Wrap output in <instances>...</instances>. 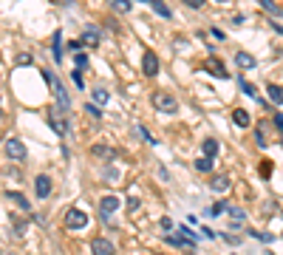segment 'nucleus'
<instances>
[{
    "label": "nucleus",
    "instance_id": "1",
    "mask_svg": "<svg viewBox=\"0 0 283 255\" xmlns=\"http://www.w3.org/2000/svg\"><path fill=\"white\" fill-rule=\"evenodd\" d=\"M153 108H156V111H162V114H176V111H179V102H176L173 94L156 91V94H153Z\"/></svg>",
    "mask_w": 283,
    "mask_h": 255
},
{
    "label": "nucleus",
    "instance_id": "2",
    "mask_svg": "<svg viewBox=\"0 0 283 255\" xmlns=\"http://www.w3.org/2000/svg\"><path fill=\"white\" fill-rule=\"evenodd\" d=\"M66 227L68 230H83V227H88V213L80 210V207H71L66 213Z\"/></svg>",
    "mask_w": 283,
    "mask_h": 255
},
{
    "label": "nucleus",
    "instance_id": "3",
    "mask_svg": "<svg viewBox=\"0 0 283 255\" xmlns=\"http://www.w3.org/2000/svg\"><path fill=\"white\" fill-rule=\"evenodd\" d=\"M3 151H6V156H9L12 162H23V159L29 156V151H26V145H23L20 139H6Z\"/></svg>",
    "mask_w": 283,
    "mask_h": 255
},
{
    "label": "nucleus",
    "instance_id": "4",
    "mask_svg": "<svg viewBox=\"0 0 283 255\" xmlns=\"http://www.w3.org/2000/svg\"><path fill=\"white\" fill-rule=\"evenodd\" d=\"M142 71H145V77H156V74H159V57H156V51H145V57H142Z\"/></svg>",
    "mask_w": 283,
    "mask_h": 255
},
{
    "label": "nucleus",
    "instance_id": "5",
    "mask_svg": "<svg viewBox=\"0 0 283 255\" xmlns=\"http://www.w3.org/2000/svg\"><path fill=\"white\" fill-rule=\"evenodd\" d=\"M100 43H102V34L97 32L94 26H91V29H85L83 37H80V46H85V49H97Z\"/></svg>",
    "mask_w": 283,
    "mask_h": 255
},
{
    "label": "nucleus",
    "instance_id": "6",
    "mask_svg": "<svg viewBox=\"0 0 283 255\" xmlns=\"http://www.w3.org/2000/svg\"><path fill=\"white\" fill-rule=\"evenodd\" d=\"M91 253L94 255H117V250H114V244L108 238H94L91 241Z\"/></svg>",
    "mask_w": 283,
    "mask_h": 255
},
{
    "label": "nucleus",
    "instance_id": "7",
    "mask_svg": "<svg viewBox=\"0 0 283 255\" xmlns=\"http://www.w3.org/2000/svg\"><path fill=\"white\" fill-rule=\"evenodd\" d=\"M34 190H37V199H49L51 196V179L46 176V173L34 179Z\"/></svg>",
    "mask_w": 283,
    "mask_h": 255
},
{
    "label": "nucleus",
    "instance_id": "8",
    "mask_svg": "<svg viewBox=\"0 0 283 255\" xmlns=\"http://www.w3.org/2000/svg\"><path fill=\"white\" fill-rule=\"evenodd\" d=\"M207 71H210V74H216L218 80H230V74H227V68H224V63H221V60H218V57H210V60H207Z\"/></svg>",
    "mask_w": 283,
    "mask_h": 255
},
{
    "label": "nucleus",
    "instance_id": "9",
    "mask_svg": "<svg viewBox=\"0 0 283 255\" xmlns=\"http://www.w3.org/2000/svg\"><path fill=\"white\" fill-rule=\"evenodd\" d=\"M210 190H213V193H227V190H230V176H227V173H216V176L210 179Z\"/></svg>",
    "mask_w": 283,
    "mask_h": 255
},
{
    "label": "nucleus",
    "instance_id": "10",
    "mask_svg": "<svg viewBox=\"0 0 283 255\" xmlns=\"http://www.w3.org/2000/svg\"><path fill=\"white\" fill-rule=\"evenodd\" d=\"M119 204L122 202H119L117 196H105V199L100 202V216H111V213H117Z\"/></svg>",
    "mask_w": 283,
    "mask_h": 255
},
{
    "label": "nucleus",
    "instance_id": "11",
    "mask_svg": "<svg viewBox=\"0 0 283 255\" xmlns=\"http://www.w3.org/2000/svg\"><path fill=\"white\" fill-rule=\"evenodd\" d=\"M235 66L238 68H255L258 60H255L252 54H247V51H238V54H235Z\"/></svg>",
    "mask_w": 283,
    "mask_h": 255
},
{
    "label": "nucleus",
    "instance_id": "12",
    "mask_svg": "<svg viewBox=\"0 0 283 255\" xmlns=\"http://www.w3.org/2000/svg\"><path fill=\"white\" fill-rule=\"evenodd\" d=\"M233 122L238 125V128H250V125H252V117L244 111V108H235V111H233Z\"/></svg>",
    "mask_w": 283,
    "mask_h": 255
},
{
    "label": "nucleus",
    "instance_id": "13",
    "mask_svg": "<svg viewBox=\"0 0 283 255\" xmlns=\"http://www.w3.org/2000/svg\"><path fill=\"white\" fill-rule=\"evenodd\" d=\"M51 88H57V102H60V111H71V100H68L66 88H63L60 83H54Z\"/></svg>",
    "mask_w": 283,
    "mask_h": 255
},
{
    "label": "nucleus",
    "instance_id": "14",
    "mask_svg": "<svg viewBox=\"0 0 283 255\" xmlns=\"http://www.w3.org/2000/svg\"><path fill=\"white\" fill-rule=\"evenodd\" d=\"M266 94H269V102H275V105H283V88L275 83L266 85Z\"/></svg>",
    "mask_w": 283,
    "mask_h": 255
},
{
    "label": "nucleus",
    "instance_id": "15",
    "mask_svg": "<svg viewBox=\"0 0 283 255\" xmlns=\"http://www.w3.org/2000/svg\"><path fill=\"white\" fill-rule=\"evenodd\" d=\"M51 51H54V60L60 63V60H63V32H54V40H51Z\"/></svg>",
    "mask_w": 283,
    "mask_h": 255
},
{
    "label": "nucleus",
    "instance_id": "16",
    "mask_svg": "<svg viewBox=\"0 0 283 255\" xmlns=\"http://www.w3.org/2000/svg\"><path fill=\"white\" fill-rule=\"evenodd\" d=\"M91 153H94L97 159H114V156H117V151H114V148H108V145H94Z\"/></svg>",
    "mask_w": 283,
    "mask_h": 255
},
{
    "label": "nucleus",
    "instance_id": "17",
    "mask_svg": "<svg viewBox=\"0 0 283 255\" xmlns=\"http://www.w3.org/2000/svg\"><path fill=\"white\" fill-rule=\"evenodd\" d=\"M9 202H15L17 207L23 210V213H29V210H32V204H29V199H26V196H20V193H15V190H9Z\"/></svg>",
    "mask_w": 283,
    "mask_h": 255
},
{
    "label": "nucleus",
    "instance_id": "18",
    "mask_svg": "<svg viewBox=\"0 0 283 255\" xmlns=\"http://www.w3.org/2000/svg\"><path fill=\"white\" fill-rule=\"evenodd\" d=\"M150 6H153V12H156V15H159V17H165V20H170V17H173V12L167 9V3H165V0H150Z\"/></svg>",
    "mask_w": 283,
    "mask_h": 255
},
{
    "label": "nucleus",
    "instance_id": "19",
    "mask_svg": "<svg viewBox=\"0 0 283 255\" xmlns=\"http://www.w3.org/2000/svg\"><path fill=\"white\" fill-rule=\"evenodd\" d=\"M108 3H111V9L119 12V15H128V12L133 9V3H131V0H108Z\"/></svg>",
    "mask_w": 283,
    "mask_h": 255
},
{
    "label": "nucleus",
    "instance_id": "20",
    "mask_svg": "<svg viewBox=\"0 0 283 255\" xmlns=\"http://www.w3.org/2000/svg\"><path fill=\"white\" fill-rule=\"evenodd\" d=\"M201 151H204V156H210V159H213V156L218 153V142H216V139H204V142H201Z\"/></svg>",
    "mask_w": 283,
    "mask_h": 255
},
{
    "label": "nucleus",
    "instance_id": "21",
    "mask_svg": "<svg viewBox=\"0 0 283 255\" xmlns=\"http://www.w3.org/2000/svg\"><path fill=\"white\" fill-rule=\"evenodd\" d=\"M49 125L54 128V131H57V136H66L68 128H66V122H63V119H57L54 114H51V117H49Z\"/></svg>",
    "mask_w": 283,
    "mask_h": 255
},
{
    "label": "nucleus",
    "instance_id": "22",
    "mask_svg": "<svg viewBox=\"0 0 283 255\" xmlns=\"http://www.w3.org/2000/svg\"><path fill=\"white\" fill-rule=\"evenodd\" d=\"M196 170H199V173H210V170H213V159H210V156L196 159Z\"/></svg>",
    "mask_w": 283,
    "mask_h": 255
},
{
    "label": "nucleus",
    "instance_id": "23",
    "mask_svg": "<svg viewBox=\"0 0 283 255\" xmlns=\"http://www.w3.org/2000/svg\"><path fill=\"white\" fill-rule=\"evenodd\" d=\"M238 88H241V91H244L247 97H258V91H255V85H252V83H247L244 77H238Z\"/></svg>",
    "mask_w": 283,
    "mask_h": 255
},
{
    "label": "nucleus",
    "instance_id": "24",
    "mask_svg": "<svg viewBox=\"0 0 283 255\" xmlns=\"http://www.w3.org/2000/svg\"><path fill=\"white\" fill-rule=\"evenodd\" d=\"M261 9H264V12H269L272 17H278L283 12V9H278V6H275V0H261Z\"/></svg>",
    "mask_w": 283,
    "mask_h": 255
},
{
    "label": "nucleus",
    "instance_id": "25",
    "mask_svg": "<svg viewBox=\"0 0 283 255\" xmlns=\"http://www.w3.org/2000/svg\"><path fill=\"white\" fill-rule=\"evenodd\" d=\"M71 83L77 85L80 91H83V88H85V80H83V68H74V71H71Z\"/></svg>",
    "mask_w": 283,
    "mask_h": 255
},
{
    "label": "nucleus",
    "instance_id": "26",
    "mask_svg": "<svg viewBox=\"0 0 283 255\" xmlns=\"http://www.w3.org/2000/svg\"><path fill=\"white\" fill-rule=\"evenodd\" d=\"M108 102V91L105 88H94V105H105Z\"/></svg>",
    "mask_w": 283,
    "mask_h": 255
},
{
    "label": "nucleus",
    "instance_id": "27",
    "mask_svg": "<svg viewBox=\"0 0 283 255\" xmlns=\"http://www.w3.org/2000/svg\"><path fill=\"white\" fill-rule=\"evenodd\" d=\"M224 210H227V204H224V202H216L210 210H207V216H213V219H216V216H221Z\"/></svg>",
    "mask_w": 283,
    "mask_h": 255
},
{
    "label": "nucleus",
    "instance_id": "28",
    "mask_svg": "<svg viewBox=\"0 0 283 255\" xmlns=\"http://www.w3.org/2000/svg\"><path fill=\"white\" fill-rule=\"evenodd\" d=\"M227 210H230V216H233V221H238V224H244V219H247V216H244V210H241V207H227Z\"/></svg>",
    "mask_w": 283,
    "mask_h": 255
},
{
    "label": "nucleus",
    "instance_id": "29",
    "mask_svg": "<svg viewBox=\"0 0 283 255\" xmlns=\"http://www.w3.org/2000/svg\"><path fill=\"white\" fill-rule=\"evenodd\" d=\"M165 241L170 244V247H184V244H187V241L182 238V233H179V236H165Z\"/></svg>",
    "mask_w": 283,
    "mask_h": 255
},
{
    "label": "nucleus",
    "instance_id": "30",
    "mask_svg": "<svg viewBox=\"0 0 283 255\" xmlns=\"http://www.w3.org/2000/svg\"><path fill=\"white\" fill-rule=\"evenodd\" d=\"M179 233H182V238L187 241V244H196V236H193V230H190V227H182Z\"/></svg>",
    "mask_w": 283,
    "mask_h": 255
},
{
    "label": "nucleus",
    "instance_id": "31",
    "mask_svg": "<svg viewBox=\"0 0 283 255\" xmlns=\"http://www.w3.org/2000/svg\"><path fill=\"white\" fill-rule=\"evenodd\" d=\"M258 173H261L264 179H269V176H272V162H261V168H258Z\"/></svg>",
    "mask_w": 283,
    "mask_h": 255
},
{
    "label": "nucleus",
    "instance_id": "32",
    "mask_svg": "<svg viewBox=\"0 0 283 255\" xmlns=\"http://www.w3.org/2000/svg\"><path fill=\"white\" fill-rule=\"evenodd\" d=\"M74 66L85 68V66H88V54H74Z\"/></svg>",
    "mask_w": 283,
    "mask_h": 255
},
{
    "label": "nucleus",
    "instance_id": "33",
    "mask_svg": "<svg viewBox=\"0 0 283 255\" xmlns=\"http://www.w3.org/2000/svg\"><path fill=\"white\" fill-rule=\"evenodd\" d=\"M252 236L258 238V241H264V244H272V241H275V236H272V233H252Z\"/></svg>",
    "mask_w": 283,
    "mask_h": 255
},
{
    "label": "nucleus",
    "instance_id": "34",
    "mask_svg": "<svg viewBox=\"0 0 283 255\" xmlns=\"http://www.w3.org/2000/svg\"><path fill=\"white\" fill-rule=\"evenodd\" d=\"M184 6H190V9H204V0H182Z\"/></svg>",
    "mask_w": 283,
    "mask_h": 255
},
{
    "label": "nucleus",
    "instance_id": "35",
    "mask_svg": "<svg viewBox=\"0 0 283 255\" xmlns=\"http://www.w3.org/2000/svg\"><path fill=\"white\" fill-rule=\"evenodd\" d=\"M136 131H139V134H142V139H145V142H148V145H156V139H153V136H150L148 131H145V128H136Z\"/></svg>",
    "mask_w": 283,
    "mask_h": 255
},
{
    "label": "nucleus",
    "instance_id": "36",
    "mask_svg": "<svg viewBox=\"0 0 283 255\" xmlns=\"http://www.w3.org/2000/svg\"><path fill=\"white\" fill-rule=\"evenodd\" d=\"M85 111H88V114H91V117L94 119H100L102 114H100V108H97V105H85Z\"/></svg>",
    "mask_w": 283,
    "mask_h": 255
},
{
    "label": "nucleus",
    "instance_id": "37",
    "mask_svg": "<svg viewBox=\"0 0 283 255\" xmlns=\"http://www.w3.org/2000/svg\"><path fill=\"white\" fill-rule=\"evenodd\" d=\"M255 142H258L261 148H266V136H264V131H255Z\"/></svg>",
    "mask_w": 283,
    "mask_h": 255
},
{
    "label": "nucleus",
    "instance_id": "38",
    "mask_svg": "<svg viewBox=\"0 0 283 255\" xmlns=\"http://www.w3.org/2000/svg\"><path fill=\"white\" fill-rule=\"evenodd\" d=\"M29 63H32V57H29V54H20V57H17V66H29Z\"/></svg>",
    "mask_w": 283,
    "mask_h": 255
},
{
    "label": "nucleus",
    "instance_id": "39",
    "mask_svg": "<svg viewBox=\"0 0 283 255\" xmlns=\"http://www.w3.org/2000/svg\"><path fill=\"white\" fill-rule=\"evenodd\" d=\"M224 241H227V244H233V247H235V244H238L241 238H238V236H230V233H224Z\"/></svg>",
    "mask_w": 283,
    "mask_h": 255
},
{
    "label": "nucleus",
    "instance_id": "40",
    "mask_svg": "<svg viewBox=\"0 0 283 255\" xmlns=\"http://www.w3.org/2000/svg\"><path fill=\"white\" fill-rule=\"evenodd\" d=\"M210 34H213V37H216V40H227V34L221 32V29H213V32H210Z\"/></svg>",
    "mask_w": 283,
    "mask_h": 255
},
{
    "label": "nucleus",
    "instance_id": "41",
    "mask_svg": "<svg viewBox=\"0 0 283 255\" xmlns=\"http://www.w3.org/2000/svg\"><path fill=\"white\" fill-rule=\"evenodd\" d=\"M272 122H275V128H278V131H283V114H278Z\"/></svg>",
    "mask_w": 283,
    "mask_h": 255
},
{
    "label": "nucleus",
    "instance_id": "42",
    "mask_svg": "<svg viewBox=\"0 0 283 255\" xmlns=\"http://www.w3.org/2000/svg\"><path fill=\"white\" fill-rule=\"evenodd\" d=\"M43 80H46L49 85H54V74H51V71H43Z\"/></svg>",
    "mask_w": 283,
    "mask_h": 255
},
{
    "label": "nucleus",
    "instance_id": "43",
    "mask_svg": "<svg viewBox=\"0 0 283 255\" xmlns=\"http://www.w3.org/2000/svg\"><path fill=\"white\" fill-rule=\"evenodd\" d=\"M128 210H139V199H128Z\"/></svg>",
    "mask_w": 283,
    "mask_h": 255
},
{
    "label": "nucleus",
    "instance_id": "44",
    "mask_svg": "<svg viewBox=\"0 0 283 255\" xmlns=\"http://www.w3.org/2000/svg\"><path fill=\"white\" fill-rule=\"evenodd\" d=\"M272 29H275V32H278V34L283 37V26H281V23H272Z\"/></svg>",
    "mask_w": 283,
    "mask_h": 255
},
{
    "label": "nucleus",
    "instance_id": "45",
    "mask_svg": "<svg viewBox=\"0 0 283 255\" xmlns=\"http://www.w3.org/2000/svg\"><path fill=\"white\" fill-rule=\"evenodd\" d=\"M218 3H227V0H218Z\"/></svg>",
    "mask_w": 283,
    "mask_h": 255
},
{
    "label": "nucleus",
    "instance_id": "46",
    "mask_svg": "<svg viewBox=\"0 0 283 255\" xmlns=\"http://www.w3.org/2000/svg\"><path fill=\"white\" fill-rule=\"evenodd\" d=\"M145 3H150V0H145Z\"/></svg>",
    "mask_w": 283,
    "mask_h": 255
}]
</instances>
